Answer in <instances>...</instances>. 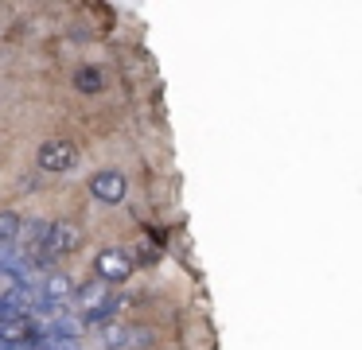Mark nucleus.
Listing matches in <instances>:
<instances>
[{
  "mask_svg": "<svg viewBox=\"0 0 362 350\" xmlns=\"http://www.w3.org/2000/svg\"><path fill=\"white\" fill-rule=\"evenodd\" d=\"M40 168L47 171V175H63V171H71L74 163H78V152H74V144H66V140H47V144H40Z\"/></svg>",
  "mask_w": 362,
  "mask_h": 350,
  "instance_id": "nucleus-1",
  "label": "nucleus"
},
{
  "mask_svg": "<svg viewBox=\"0 0 362 350\" xmlns=\"http://www.w3.org/2000/svg\"><path fill=\"white\" fill-rule=\"evenodd\" d=\"M94 269H98V280H102V284H121V280L133 276V261H129L125 249H102Z\"/></svg>",
  "mask_w": 362,
  "mask_h": 350,
  "instance_id": "nucleus-2",
  "label": "nucleus"
},
{
  "mask_svg": "<svg viewBox=\"0 0 362 350\" xmlns=\"http://www.w3.org/2000/svg\"><path fill=\"white\" fill-rule=\"evenodd\" d=\"M24 342H40V327L32 315L0 319V346H24Z\"/></svg>",
  "mask_w": 362,
  "mask_h": 350,
  "instance_id": "nucleus-3",
  "label": "nucleus"
},
{
  "mask_svg": "<svg viewBox=\"0 0 362 350\" xmlns=\"http://www.w3.org/2000/svg\"><path fill=\"white\" fill-rule=\"evenodd\" d=\"M82 245V230L74 222H51V233H47V253L55 257H66V253H74V249Z\"/></svg>",
  "mask_w": 362,
  "mask_h": 350,
  "instance_id": "nucleus-4",
  "label": "nucleus"
},
{
  "mask_svg": "<svg viewBox=\"0 0 362 350\" xmlns=\"http://www.w3.org/2000/svg\"><path fill=\"white\" fill-rule=\"evenodd\" d=\"M35 296H40V300H47V303H59V308H63L66 300H74V280L66 276V272H47Z\"/></svg>",
  "mask_w": 362,
  "mask_h": 350,
  "instance_id": "nucleus-5",
  "label": "nucleus"
},
{
  "mask_svg": "<svg viewBox=\"0 0 362 350\" xmlns=\"http://www.w3.org/2000/svg\"><path fill=\"white\" fill-rule=\"evenodd\" d=\"M90 191L102 202H121L125 199V175H121V171H98V175L90 179Z\"/></svg>",
  "mask_w": 362,
  "mask_h": 350,
  "instance_id": "nucleus-6",
  "label": "nucleus"
},
{
  "mask_svg": "<svg viewBox=\"0 0 362 350\" xmlns=\"http://www.w3.org/2000/svg\"><path fill=\"white\" fill-rule=\"evenodd\" d=\"M74 86H78L82 93H98L105 86V74L98 66H78V74H74Z\"/></svg>",
  "mask_w": 362,
  "mask_h": 350,
  "instance_id": "nucleus-7",
  "label": "nucleus"
},
{
  "mask_svg": "<svg viewBox=\"0 0 362 350\" xmlns=\"http://www.w3.org/2000/svg\"><path fill=\"white\" fill-rule=\"evenodd\" d=\"M102 346H105V350H125V346H129V327H121V323H102Z\"/></svg>",
  "mask_w": 362,
  "mask_h": 350,
  "instance_id": "nucleus-8",
  "label": "nucleus"
},
{
  "mask_svg": "<svg viewBox=\"0 0 362 350\" xmlns=\"http://www.w3.org/2000/svg\"><path fill=\"white\" fill-rule=\"evenodd\" d=\"M20 226H24V218H20L16 210H0V241H16Z\"/></svg>",
  "mask_w": 362,
  "mask_h": 350,
  "instance_id": "nucleus-9",
  "label": "nucleus"
},
{
  "mask_svg": "<svg viewBox=\"0 0 362 350\" xmlns=\"http://www.w3.org/2000/svg\"><path fill=\"white\" fill-rule=\"evenodd\" d=\"M148 342H152V331H148V327H129V346L141 350V346H148Z\"/></svg>",
  "mask_w": 362,
  "mask_h": 350,
  "instance_id": "nucleus-10",
  "label": "nucleus"
},
{
  "mask_svg": "<svg viewBox=\"0 0 362 350\" xmlns=\"http://www.w3.org/2000/svg\"><path fill=\"white\" fill-rule=\"evenodd\" d=\"M4 280H8V276H4V272H0V284H4Z\"/></svg>",
  "mask_w": 362,
  "mask_h": 350,
  "instance_id": "nucleus-11",
  "label": "nucleus"
}]
</instances>
